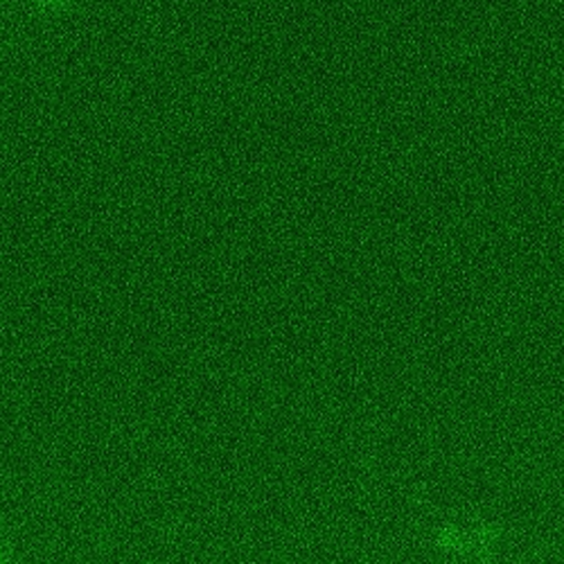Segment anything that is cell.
I'll use <instances>...</instances> for the list:
<instances>
[{"instance_id": "obj_1", "label": "cell", "mask_w": 564, "mask_h": 564, "mask_svg": "<svg viewBox=\"0 0 564 564\" xmlns=\"http://www.w3.org/2000/svg\"><path fill=\"white\" fill-rule=\"evenodd\" d=\"M48 3H62V0H48Z\"/></svg>"}]
</instances>
